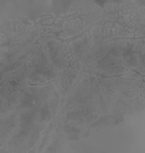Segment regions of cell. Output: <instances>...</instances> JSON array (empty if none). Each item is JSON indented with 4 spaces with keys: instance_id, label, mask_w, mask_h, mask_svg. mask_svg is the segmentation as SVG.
<instances>
[{
    "instance_id": "1",
    "label": "cell",
    "mask_w": 145,
    "mask_h": 153,
    "mask_svg": "<svg viewBox=\"0 0 145 153\" xmlns=\"http://www.w3.org/2000/svg\"><path fill=\"white\" fill-rule=\"evenodd\" d=\"M27 78L31 83L44 84L57 78L60 71L52 62L43 45H40L34 54L26 62Z\"/></svg>"
},
{
    "instance_id": "3",
    "label": "cell",
    "mask_w": 145,
    "mask_h": 153,
    "mask_svg": "<svg viewBox=\"0 0 145 153\" xmlns=\"http://www.w3.org/2000/svg\"><path fill=\"white\" fill-rule=\"evenodd\" d=\"M90 41L91 39L89 38L88 33H86L81 38L77 39L76 41L71 43L70 44H72L71 47L72 48L73 54L76 57L82 54L89 46Z\"/></svg>"
},
{
    "instance_id": "2",
    "label": "cell",
    "mask_w": 145,
    "mask_h": 153,
    "mask_svg": "<svg viewBox=\"0 0 145 153\" xmlns=\"http://www.w3.org/2000/svg\"><path fill=\"white\" fill-rule=\"evenodd\" d=\"M45 44L51 61L57 68L59 69L65 68L68 65L69 61L65 59H67L68 56L65 53L70 51H67L66 49L64 51L66 46V43H60V41L52 39L51 41H47L46 42Z\"/></svg>"
}]
</instances>
